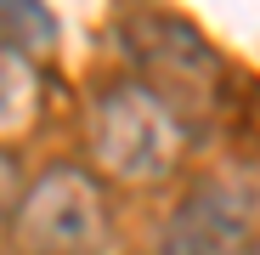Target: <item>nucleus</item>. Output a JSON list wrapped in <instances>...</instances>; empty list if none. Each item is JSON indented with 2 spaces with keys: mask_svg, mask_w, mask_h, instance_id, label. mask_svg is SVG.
<instances>
[{
  "mask_svg": "<svg viewBox=\"0 0 260 255\" xmlns=\"http://www.w3.org/2000/svg\"><path fill=\"white\" fill-rule=\"evenodd\" d=\"M91 142H96V159L119 182H158L181 159V119L153 85L124 79L96 102Z\"/></svg>",
  "mask_w": 260,
  "mask_h": 255,
  "instance_id": "nucleus-1",
  "label": "nucleus"
},
{
  "mask_svg": "<svg viewBox=\"0 0 260 255\" xmlns=\"http://www.w3.org/2000/svg\"><path fill=\"white\" fill-rule=\"evenodd\" d=\"M102 244H108V204L85 170L57 164L17 199L23 255H96Z\"/></svg>",
  "mask_w": 260,
  "mask_h": 255,
  "instance_id": "nucleus-2",
  "label": "nucleus"
},
{
  "mask_svg": "<svg viewBox=\"0 0 260 255\" xmlns=\"http://www.w3.org/2000/svg\"><path fill=\"white\" fill-rule=\"evenodd\" d=\"M254 193L238 182L192 187L158 233L153 255H254Z\"/></svg>",
  "mask_w": 260,
  "mask_h": 255,
  "instance_id": "nucleus-3",
  "label": "nucleus"
},
{
  "mask_svg": "<svg viewBox=\"0 0 260 255\" xmlns=\"http://www.w3.org/2000/svg\"><path fill=\"white\" fill-rule=\"evenodd\" d=\"M0 34L12 40L17 51H51V12L40 6V0H0Z\"/></svg>",
  "mask_w": 260,
  "mask_h": 255,
  "instance_id": "nucleus-4",
  "label": "nucleus"
},
{
  "mask_svg": "<svg viewBox=\"0 0 260 255\" xmlns=\"http://www.w3.org/2000/svg\"><path fill=\"white\" fill-rule=\"evenodd\" d=\"M28 119V68L23 51L0 34V125H23Z\"/></svg>",
  "mask_w": 260,
  "mask_h": 255,
  "instance_id": "nucleus-5",
  "label": "nucleus"
},
{
  "mask_svg": "<svg viewBox=\"0 0 260 255\" xmlns=\"http://www.w3.org/2000/svg\"><path fill=\"white\" fill-rule=\"evenodd\" d=\"M17 199H23V182H17V164L0 153V227L17 216Z\"/></svg>",
  "mask_w": 260,
  "mask_h": 255,
  "instance_id": "nucleus-6",
  "label": "nucleus"
},
{
  "mask_svg": "<svg viewBox=\"0 0 260 255\" xmlns=\"http://www.w3.org/2000/svg\"><path fill=\"white\" fill-rule=\"evenodd\" d=\"M254 255H260V249H254Z\"/></svg>",
  "mask_w": 260,
  "mask_h": 255,
  "instance_id": "nucleus-7",
  "label": "nucleus"
}]
</instances>
